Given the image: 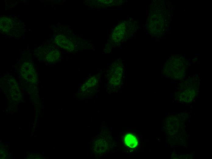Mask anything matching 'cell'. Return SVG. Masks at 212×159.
Masks as SVG:
<instances>
[{
    "label": "cell",
    "mask_w": 212,
    "mask_h": 159,
    "mask_svg": "<svg viewBox=\"0 0 212 159\" xmlns=\"http://www.w3.org/2000/svg\"><path fill=\"white\" fill-rule=\"evenodd\" d=\"M126 24L123 23L117 25L114 28L111 33V39L115 42H120L128 34L129 29L127 26Z\"/></svg>",
    "instance_id": "3957f363"
},
{
    "label": "cell",
    "mask_w": 212,
    "mask_h": 159,
    "mask_svg": "<svg viewBox=\"0 0 212 159\" xmlns=\"http://www.w3.org/2000/svg\"><path fill=\"white\" fill-rule=\"evenodd\" d=\"M124 142L125 145L131 148H136L138 144L136 137L132 133H127L124 138Z\"/></svg>",
    "instance_id": "5b68a950"
},
{
    "label": "cell",
    "mask_w": 212,
    "mask_h": 159,
    "mask_svg": "<svg viewBox=\"0 0 212 159\" xmlns=\"http://www.w3.org/2000/svg\"><path fill=\"white\" fill-rule=\"evenodd\" d=\"M97 82V79L94 77H92L90 78L82 87V88H87L89 87H94L96 85Z\"/></svg>",
    "instance_id": "52a82bcc"
},
{
    "label": "cell",
    "mask_w": 212,
    "mask_h": 159,
    "mask_svg": "<svg viewBox=\"0 0 212 159\" xmlns=\"http://www.w3.org/2000/svg\"><path fill=\"white\" fill-rule=\"evenodd\" d=\"M14 21L13 19L7 17L0 18V30L5 33H9L13 28Z\"/></svg>",
    "instance_id": "277c9868"
},
{
    "label": "cell",
    "mask_w": 212,
    "mask_h": 159,
    "mask_svg": "<svg viewBox=\"0 0 212 159\" xmlns=\"http://www.w3.org/2000/svg\"><path fill=\"white\" fill-rule=\"evenodd\" d=\"M22 77L27 82L35 83L37 82V78L34 65L31 62H24L20 70Z\"/></svg>",
    "instance_id": "6da1fadb"
},
{
    "label": "cell",
    "mask_w": 212,
    "mask_h": 159,
    "mask_svg": "<svg viewBox=\"0 0 212 159\" xmlns=\"http://www.w3.org/2000/svg\"><path fill=\"white\" fill-rule=\"evenodd\" d=\"M54 41L56 44L65 50L72 52L75 50L76 46L74 42L65 35L60 34L56 35Z\"/></svg>",
    "instance_id": "7a4b0ae2"
},
{
    "label": "cell",
    "mask_w": 212,
    "mask_h": 159,
    "mask_svg": "<svg viewBox=\"0 0 212 159\" xmlns=\"http://www.w3.org/2000/svg\"><path fill=\"white\" fill-rule=\"evenodd\" d=\"M61 54L57 49H53L49 51L45 56L46 61L50 63L56 62L60 60Z\"/></svg>",
    "instance_id": "8992f818"
}]
</instances>
